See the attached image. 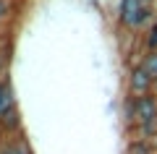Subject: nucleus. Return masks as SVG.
<instances>
[{
	"label": "nucleus",
	"instance_id": "nucleus-1",
	"mask_svg": "<svg viewBox=\"0 0 157 154\" xmlns=\"http://www.w3.org/2000/svg\"><path fill=\"white\" fill-rule=\"evenodd\" d=\"M157 21V8L141 0H118V24L128 32H147Z\"/></svg>",
	"mask_w": 157,
	"mask_h": 154
},
{
	"label": "nucleus",
	"instance_id": "nucleus-6",
	"mask_svg": "<svg viewBox=\"0 0 157 154\" xmlns=\"http://www.w3.org/2000/svg\"><path fill=\"white\" fill-rule=\"evenodd\" d=\"M141 47H144V52H157V21L141 34Z\"/></svg>",
	"mask_w": 157,
	"mask_h": 154
},
{
	"label": "nucleus",
	"instance_id": "nucleus-10",
	"mask_svg": "<svg viewBox=\"0 0 157 154\" xmlns=\"http://www.w3.org/2000/svg\"><path fill=\"white\" fill-rule=\"evenodd\" d=\"M155 94H157V84H155Z\"/></svg>",
	"mask_w": 157,
	"mask_h": 154
},
{
	"label": "nucleus",
	"instance_id": "nucleus-2",
	"mask_svg": "<svg viewBox=\"0 0 157 154\" xmlns=\"http://www.w3.org/2000/svg\"><path fill=\"white\" fill-rule=\"evenodd\" d=\"M147 94H155V78L139 63H134L128 71V97H147Z\"/></svg>",
	"mask_w": 157,
	"mask_h": 154
},
{
	"label": "nucleus",
	"instance_id": "nucleus-5",
	"mask_svg": "<svg viewBox=\"0 0 157 154\" xmlns=\"http://www.w3.org/2000/svg\"><path fill=\"white\" fill-rule=\"evenodd\" d=\"M128 154H157V146L152 138H134L128 144Z\"/></svg>",
	"mask_w": 157,
	"mask_h": 154
},
{
	"label": "nucleus",
	"instance_id": "nucleus-3",
	"mask_svg": "<svg viewBox=\"0 0 157 154\" xmlns=\"http://www.w3.org/2000/svg\"><path fill=\"white\" fill-rule=\"evenodd\" d=\"M0 154H32V146H29L26 138H11V141H6L3 146H0Z\"/></svg>",
	"mask_w": 157,
	"mask_h": 154
},
{
	"label": "nucleus",
	"instance_id": "nucleus-7",
	"mask_svg": "<svg viewBox=\"0 0 157 154\" xmlns=\"http://www.w3.org/2000/svg\"><path fill=\"white\" fill-rule=\"evenodd\" d=\"M139 66L144 68V71L155 78V84H157V52H144V55L139 58Z\"/></svg>",
	"mask_w": 157,
	"mask_h": 154
},
{
	"label": "nucleus",
	"instance_id": "nucleus-9",
	"mask_svg": "<svg viewBox=\"0 0 157 154\" xmlns=\"http://www.w3.org/2000/svg\"><path fill=\"white\" fill-rule=\"evenodd\" d=\"M141 3H147V6H155V3H157V0H141Z\"/></svg>",
	"mask_w": 157,
	"mask_h": 154
},
{
	"label": "nucleus",
	"instance_id": "nucleus-4",
	"mask_svg": "<svg viewBox=\"0 0 157 154\" xmlns=\"http://www.w3.org/2000/svg\"><path fill=\"white\" fill-rule=\"evenodd\" d=\"M13 107H16V102H13V94H11V84H6L0 78V118Z\"/></svg>",
	"mask_w": 157,
	"mask_h": 154
},
{
	"label": "nucleus",
	"instance_id": "nucleus-8",
	"mask_svg": "<svg viewBox=\"0 0 157 154\" xmlns=\"http://www.w3.org/2000/svg\"><path fill=\"white\" fill-rule=\"evenodd\" d=\"M11 18V0H0V24Z\"/></svg>",
	"mask_w": 157,
	"mask_h": 154
}]
</instances>
